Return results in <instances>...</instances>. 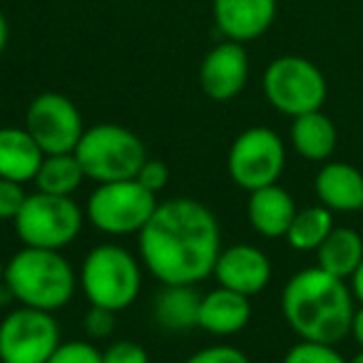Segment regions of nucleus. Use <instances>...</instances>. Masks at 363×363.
Returning <instances> with one entry per match:
<instances>
[{
	"label": "nucleus",
	"instance_id": "nucleus-8",
	"mask_svg": "<svg viewBox=\"0 0 363 363\" xmlns=\"http://www.w3.org/2000/svg\"><path fill=\"white\" fill-rule=\"evenodd\" d=\"M262 87L269 105L291 120L321 110L328 95L323 72L301 55H281L269 62Z\"/></svg>",
	"mask_w": 363,
	"mask_h": 363
},
{
	"label": "nucleus",
	"instance_id": "nucleus-32",
	"mask_svg": "<svg viewBox=\"0 0 363 363\" xmlns=\"http://www.w3.org/2000/svg\"><path fill=\"white\" fill-rule=\"evenodd\" d=\"M351 291H353V298H356L358 303H363V262L358 264V269L351 277Z\"/></svg>",
	"mask_w": 363,
	"mask_h": 363
},
{
	"label": "nucleus",
	"instance_id": "nucleus-25",
	"mask_svg": "<svg viewBox=\"0 0 363 363\" xmlns=\"http://www.w3.org/2000/svg\"><path fill=\"white\" fill-rule=\"evenodd\" d=\"M48 363H102V351L90 341H65L55 348Z\"/></svg>",
	"mask_w": 363,
	"mask_h": 363
},
{
	"label": "nucleus",
	"instance_id": "nucleus-24",
	"mask_svg": "<svg viewBox=\"0 0 363 363\" xmlns=\"http://www.w3.org/2000/svg\"><path fill=\"white\" fill-rule=\"evenodd\" d=\"M281 363H348V361L331 343L298 341L296 346L289 348Z\"/></svg>",
	"mask_w": 363,
	"mask_h": 363
},
{
	"label": "nucleus",
	"instance_id": "nucleus-21",
	"mask_svg": "<svg viewBox=\"0 0 363 363\" xmlns=\"http://www.w3.org/2000/svg\"><path fill=\"white\" fill-rule=\"evenodd\" d=\"M199 296L192 286H164L155 298V318L164 331L182 333L197 326Z\"/></svg>",
	"mask_w": 363,
	"mask_h": 363
},
{
	"label": "nucleus",
	"instance_id": "nucleus-30",
	"mask_svg": "<svg viewBox=\"0 0 363 363\" xmlns=\"http://www.w3.org/2000/svg\"><path fill=\"white\" fill-rule=\"evenodd\" d=\"M115 328V311L102 306H92L85 316V331L90 333L92 338H105L112 333Z\"/></svg>",
	"mask_w": 363,
	"mask_h": 363
},
{
	"label": "nucleus",
	"instance_id": "nucleus-11",
	"mask_svg": "<svg viewBox=\"0 0 363 363\" xmlns=\"http://www.w3.org/2000/svg\"><path fill=\"white\" fill-rule=\"evenodd\" d=\"M26 130L38 142L43 155H67L77 150L85 135L82 115L70 97L60 92H40L26 112Z\"/></svg>",
	"mask_w": 363,
	"mask_h": 363
},
{
	"label": "nucleus",
	"instance_id": "nucleus-2",
	"mask_svg": "<svg viewBox=\"0 0 363 363\" xmlns=\"http://www.w3.org/2000/svg\"><path fill=\"white\" fill-rule=\"evenodd\" d=\"M281 311L301 341L336 346L351 333L356 298L343 279L311 267L286 281L281 291Z\"/></svg>",
	"mask_w": 363,
	"mask_h": 363
},
{
	"label": "nucleus",
	"instance_id": "nucleus-1",
	"mask_svg": "<svg viewBox=\"0 0 363 363\" xmlns=\"http://www.w3.org/2000/svg\"><path fill=\"white\" fill-rule=\"evenodd\" d=\"M140 259L164 286H194L214 274L222 229L207 204L189 197L160 202L140 234Z\"/></svg>",
	"mask_w": 363,
	"mask_h": 363
},
{
	"label": "nucleus",
	"instance_id": "nucleus-29",
	"mask_svg": "<svg viewBox=\"0 0 363 363\" xmlns=\"http://www.w3.org/2000/svg\"><path fill=\"white\" fill-rule=\"evenodd\" d=\"M135 179L140 182V184L145 189H150L152 194H160L162 189L167 187V182H169V169H167L164 162H160V160H147L145 164H142V169L137 172Z\"/></svg>",
	"mask_w": 363,
	"mask_h": 363
},
{
	"label": "nucleus",
	"instance_id": "nucleus-10",
	"mask_svg": "<svg viewBox=\"0 0 363 363\" xmlns=\"http://www.w3.org/2000/svg\"><path fill=\"white\" fill-rule=\"evenodd\" d=\"M60 343L50 311L18 306L0 321V363H48Z\"/></svg>",
	"mask_w": 363,
	"mask_h": 363
},
{
	"label": "nucleus",
	"instance_id": "nucleus-7",
	"mask_svg": "<svg viewBox=\"0 0 363 363\" xmlns=\"http://www.w3.org/2000/svg\"><path fill=\"white\" fill-rule=\"evenodd\" d=\"M157 194L145 189L137 179L105 182L90 192L85 217L102 234L130 237L140 234L157 209Z\"/></svg>",
	"mask_w": 363,
	"mask_h": 363
},
{
	"label": "nucleus",
	"instance_id": "nucleus-31",
	"mask_svg": "<svg viewBox=\"0 0 363 363\" xmlns=\"http://www.w3.org/2000/svg\"><path fill=\"white\" fill-rule=\"evenodd\" d=\"M348 336L363 348V303H358L356 311H353V318H351V333Z\"/></svg>",
	"mask_w": 363,
	"mask_h": 363
},
{
	"label": "nucleus",
	"instance_id": "nucleus-20",
	"mask_svg": "<svg viewBox=\"0 0 363 363\" xmlns=\"http://www.w3.org/2000/svg\"><path fill=\"white\" fill-rule=\"evenodd\" d=\"M363 262V237L351 227H333L316 249V267L338 279H351Z\"/></svg>",
	"mask_w": 363,
	"mask_h": 363
},
{
	"label": "nucleus",
	"instance_id": "nucleus-22",
	"mask_svg": "<svg viewBox=\"0 0 363 363\" xmlns=\"http://www.w3.org/2000/svg\"><path fill=\"white\" fill-rule=\"evenodd\" d=\"M85 179L87 177L77 162L75 152H67V155L43 157V164L33 182H35L38 192L55 194V197H72Z\"/></svg>",
	"mask_w": 363,
	"mask_h": 363
},
{
	"label": "nucleus",
	"instance_id": "nucleus-35",
	"mask_svg": "<svg viewBox=\"0 0 363 363\" xmlns=\"http://www.w3.org/2000/svg\"><path fill=\"white\" fill-rule=\"evenodd\" d=\"M3 279H6V264L0 259V286H3Z\"/></svg>",
	"mask_w": 363,
	"mask_h": 363
},
{
	"label": "nucleus",
	"instance_id": "nucleus-9",
	"mask_svg": "<svg viewBox=\"0 0 363 363\" xmlns=\"http://www.w3.org/2000/svg\"><path fill=\"white\" fill-rule=\"evenodd\" d=\"M286 167L284 140L269 127H249L232 142L227 155L229 177L244 192L277 184Z\"/></svg>",
	"mask_w": 363,
	"mask_h": 363
},
{
	"label": "nucleus",
	"instance_id": "nucleus-14",
	"mask_svg": "<svg viewBox=\"0 0 363 363\" xmlns=\"http://www.w3.org/2000/svg\"><path fill=\"white\" fill-rule=\"evenodd\" d=\"M277 0H212V16L224 40H259L277 21Z\"/></svg>",
	"mask_w": 363,
	"mask_h": 363
},
{
	"label": "nucleus",
	"instance_id": "nucleus-15",
	"mask_svg": "<svg viewBox=\"0 0 363 363\" xmlns=\"http://www.w3.org/2000/svg\"><path fill=\"white\" fill-rule=\"evenodd\" d=\"M318 204L333 214H356L363 209V172L348 162H326L313 179Z\"/></svg>",
	"mask_w": 363,
	"mask_h": 363
},
{
	"label": "nucleus",
	"instance_id": "nucleus-18",
	"mask_svg": "<svg viewBox=\"0 0 363 363\" xmlns=\"http://www.w3.org/2000/svg\"><path fill=\"white\" fill-rule=\"evenodd\" d=\"M43 150L26 127H0V177L13 182H33L43 164Z\"/></svg>",
	"mask_w": 363,
	"mask_h": 363
},
{
	"label": "nucleus",
	"instance_id": "nucleus-34",
	"mask_svg": "<svg viewBox=\"0 0 363 363\" xmlns=\"http://www.w3.org/2000/svg\"><path fill=\"white\" fill-rule=\"evenodd\" d=\"M348 363H363V348H361V351H358L356 356H353V358H351V361H348Z\"/></svg>",
	"mask_w": 363,
	"mask_h": 363
},
{
	"label": "nucleus",
	"instance_id": "nucleus-5",
	"mask_svg": "<svg viewBox=\"0 0 363 363\" xmlns=\"http://www.w3.org/2000/svg\"><path fill=\"white\" fill-rule=\"evenodd\" d=\"M75 157L87 179L97 184L135 179L147 162V152L140 137L127 127L112 125V122H102L85 130L82 140L77 142Z\"/></svg>",
	"mask_w": 363,
	"mask_h": 363
},
{
	"label": "nucleus",
	"instance_id": "nucleus-16",
	"mask_svg": "<svg viewBox=\"0 0 363 363\" xmlns=\"http://www.w3.org/2000/svg\"><path fill=\"white\" fill-rule=\"evenodd\" d=\"M249 321H252L249 296L232 291V289L217 286L204 294L199 301L197 326L212 336H234V333L244 331Z\"/></svg>",
	"mask_w": 363,
	"mask_h": 363
},
{
	"label": "nucleus",
	"instance_id": "nucleus-17",
	"mask_svg": "<svg viewBox=\"0 0 363 363\" xmlns=\"http://www.w3.org/2000/svg\"><path fill=\"white\" fill-rule=\"evenodd\" d=\"M294 214H296V202L279 184H269V187H262L257 192H249V202H247L249 224L264 239L286 237L289 227L294 222Z\"/></svg>",
	"mask_w": 363,
	"mask_h": 363
},
{
	"label": "nucleus",
	"instance_id": "nucleus-3",
	"mask_svg": "<svg viewBox=\"0 0 363 363\" xmlns=\"http://www.w3.org/2000/svg\"><path fill=\"white\" fill-rule=\"evenodd\" d=\"M3 284L21 306L55 313L75 296L77 274L60 252L23 247L6 264Z\"/></svg>",
	"mask_w": 363,
	"mask_h": 363
},
{
	"label": "nucleus",
	"instance_id": "nucleus-33",
	"mask_svg": "<svg viewBox=\"0 0 363 363\" xmlns=\"http://www.w3.org/2000/svg\"><path fill=\"white\" fill-rule=\"evenodd\" d=\"M8 35H11V30H8V21H6V16L0 13V55H3L6 48H8Z\"/></svg>",
	"mask_w": 363,
	"mask_h": 363
},
{
	"label": "nucleus",
	"instance_id": "nucleus-23",
	"mask_svg": "<svg viewBox=\"0 0 363 363\" xmlns=\"http://www.w3.org/2000/svg\"><path fill=\"white\" fill-rule=\"evenodd\" d=\"M333 212L323 204H311V207L296 209L294 222L286 232V242L296 252H316L323 244V239L333 232Z\"/></svg>",
	"mask_w": 363,
	"mask_h": 363
},
{
	"label": "nucleus",
	"instance_id": "nucleus-12",
	"mask_svg": "<svg viewBox=\"0 0 363 363\" xmlns=\"http://www.w3.org/2000/svg\"><path fill=\"white\" fill-rule=\"evenodd\" d=\"M249 55L242 43L222 40L204 55L199 67V85L204 95L217 102L234 100L247 87Z\"/></svg>",
	"mask_w": 363,
	"mask_h": 363
},
{
	"label": "nucleus",
	"instance_id": "nucleus-19",
	"mask_svg": "<svg viewBox=\"0 0 363 363\" xmlns=\"http://www.w3.org/2000/svg\"><path fill=\"white\" fill-rule=\"evenodd\" d=\"M289 137H291V147L296 150V155L308 162H328L338 142L336 125L321 110L294 117Z\"/></svg>",
	"mask_w": 363,
	"mask_h": 363
},
{
	"label": "nucleus",
	"instance_id": "nucleus-27",
	"mask_svg": "<svg viewBox=\"0 0 363 363\" xmlns=\"http://www.w3.org/2000/svg\"><path fill=\"white\" fill-rule=\"evenodd\" d=\"M102 363H150V353L137 341H115L102 351Z\"/></svg>",
	"mask_w": 363,
	"mask_h": 363
},
{
	"label": "nucleus",
	"instance_id": "nucleus-13",
	"mask_svg": "<svg viewBox=\"0 0 363 363\" xmlns=\"http://www.w3.org/2000/svg\"><path fill=\"white\" fill-rule=\"evenodd\" d=\"M212 277L217 279L219 286L252 298L262 294L272 281V262L254 244H234L222 249Z\"/></svg>",
	"mask_w": 363,
	"mask_h": 363
},
{
	"label": "nucleus",
	"instance_id": "nucleus-6",
	"mask_svg": "<svg viewBox=\"0 0 363 363\" xmlns=\"http://www.w3.org/2000/svg\"><path fill=\"white\" fill-rule=\"evenodd\" d=\"M82 222L85 212L72 197L35 192L28 194L23 209L13 219V227L23 247L62 252L80 237Z\"/></svg>",
	"mask_w": 363,
	"mask_h": 363
},
{
	"label": "nucleus",
	"instance_id": "nucleus-26",
	"mask_svg": "<svg viewBox=\"0 0 363 363\" xmlns=\"http://www.w3.org/2000/svg\"><path fill=\"white\" fill-rule=\"evenodd\" d=\"M26 199L28 194L21 182L0 177V219L3 222H13L18 217V212L23 209V204H26Z\"/></svg>",
	"mask_w": 363,
	"mask_h": 363
},
{
	"label": "nucleus",
	"instance_id": "nucleus-28",
	"mask_svg": "<svg viewBox=\"0 0 363 363\" xmlns=\"http://www.w3.org/2000/svg\"><path fill=\"white\" fill-rule=\"evenodd\" d=\"M184 363H252L247 353L234 346H209L192 353Z\"/></svg>",
	"mask_w": 363,
	"mask_h": 363
},
{
	"label": "nucleus",
	"instance_id": "nucleus-4",
	"mask_svg": "<svg viewBox=\"0 0 363 363\" xmlns=\"http://www.w3.org/2000/svg\"><path fill=\"white\" fill-rule=\"evenodd\" d=\"M80 286L90 306L120 313L137 301L142 289L140 262L117 244H100L80 267Z\"/></svg>",
	"mask_w": 363,
	"mask_h": 363
}]
</instances>
